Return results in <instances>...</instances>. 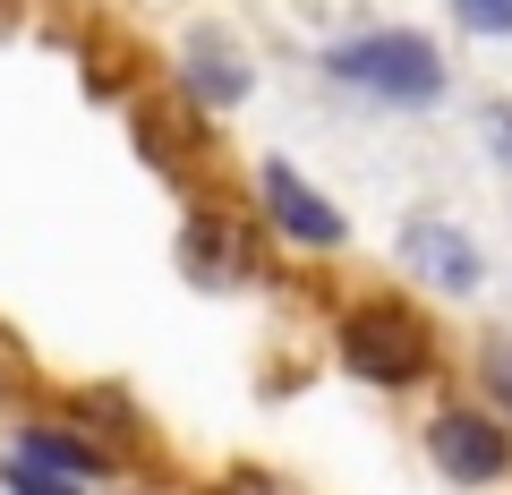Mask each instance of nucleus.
<instances>
[{
  "mask_svg": "<svg viewBox=\"0 0 512 495\" xmlns=\"http://www.w3.org/2000/svg\"><path fill=\"white\" fill-rule=\"evenodd\" d=\"M436 461L461 487H487V478H504V427L478 419V410H444L436 419Z\"/></svg>",
  "mask_w": 512,
  "mask_h": 495,
  "instance_id": "3",
  "label": "nucleus"
},
{
  "mask_svg": "<svg viewBox=\"0 0 512 495\" xmlns=\"http://www.w3.org/2000/svg\"><path fill=\"white\" fill-rule=\"evenodd\" d=\"M222 495H282V487H274V478H265V470H239V478H231V487H222Z\"/></svg>",
  "mask_w": 512,
  "mask_h": 495,
  "instance_id": "11",
  "label": "nucleus"
},
{
  "mask_svg": "<svg viewBox=\"0 0 512 495\" xmlns=\"http://www.w3.org/2000/svg\"><path fill=\"white\" fill-rule=\"evenodd\" d=\"M342 359L376 385H419L427 376V325L410 308H359L342 325Z\"/></svg>",
  "mask_w": 512,
  "mask_h": 495,
  "instance_id": "2",
  "label": "nucleus"
},
{
  "mask_svg": "<svg viewBox=\"0 0 512 495\" xmlns=\"http://www.w3.org/2000/svg\"><path fill=\"white\" fill-rule=\"evenodd\" d=\"M18 453H26V461H52L60 478H94V453H86L77 436H52V427H35V436H26Z\"/></svg>",
  "mask_w": 512,
  "mask_h": 495,
  "instance_id": "8",
  "label": "nucleus"
},
{
  "mask_svg": "<svg viewBox=\"0 0 512 495\" xmlns=\"http://www.w3.org/2000/svg\"><path fill=\"white\" fill-rule=\"evenodd\" d=\"M495 154L512 163V111H495Z\"/></svg>",
  "mask_w": 512,
  "mask_h": 495,
  "instance_id": "13",
  "label": "nucleus"
},
{
  "mask_svg": "<svg viewBox=\"0 0 512 495\" xmlns=\"http://www.w3.org/2000/svg\"><path fill=\"white\" fill-rule=\"evenodd\" d=\"M325 69L342 77V86L376 94V103H436L444 94V60H436L427 35H359V43H342Z\"/></svg>",
  "mask_w": 512,
  "mask_h": 495,
  "instance_id": "1",
  "label": "nucleus"
},
{
  "mask_svg": "<svg viewBox=\"0 0 512 495\" xmlns=\"http://www.w3.org/2000/svg\"><path fill=\"white\" fill-rule=\"evenodd\" d=\"M402 257L419 265L427 282H444V291H470V282H478V248H470L461 231H444V222H410Z\"/></svg>",
  "mask_w": 512,
  "mask_h": 495,
  "instance_id": "5",
  "label": "nucleus"
},
{
  "mask_svg": "<svg viewBox=\"0 0 512 495\" xmlns=\"http://www.w3.org/2000/svg\"><path fill=\"white\" fill-rule=\"evenodd\" d=\"M9 487H18V495H86V487H77V478H52V461H9Z\"/></svg>",
  "mask_w": 512,
  "mask_h": 495,
  "instance_id": "9",
  "label": "nucleus"
},
{
  "mask_svg": "<svg viewBox=\"0 0 512 495\" xmlns=\"http://www.w3.org/2000/svg\"><path fill=\"white\" fill-rule=\"evenodd\" d=\"M188 257H197V274H205V282L248 274V248H239V231H222V222H197V231H188Z\"/></svg>",
  "mask_w": 512,
  "mask_h": 495,
  "instance_id": "7",
  "label": "nucleus"
},
{
  "mask_svg": "<svg viewBox=\"0 0 512 495\" xmlns=\"http://www.w3.org/2000/svg\"><path fill=\"white\" fill-rule=\"evenodd\" d=\"M188 86H197L205 103H239V94H248V52H231L222 35H197L188 43Z\"/></svg>",
  "mask_w": 512,
  "mask_h": 495,
  "instance_id": "6",
  "label": "nucleus"
},
{
  "mask_svg": "<svg viewBox=\"0 0 512 495\" xmlns=\"http://www.w3.org/2000/svg\"><path fill=\"white\" fill-rule=\"evenodd\" d=\"M453 18L470 35H512V0H453Z\"/></svg>",
  "mask_w": 512,
  "mask_h": 495,
  "instance_id": "10",
  "label": "nucleus"
},
{
  "mask_svg": "<svg viewBox=\"0 0 512 495\" xmlns=\"http://www.w3.org/2000/svg\"><path fill=\"white\" fill-rule=\"evenodd\" d=\"M487 376H495V393L512 402V350H495V359H487Z\"/></svg>",
  "mask_w": 512,
  "mask_h": 495,
  "instance_id": "12",
  "label": "nucleus"
},
{
  "mask_svg": "<svg viewBox=\"0 0 512 495\" xmlns=\"http://www.w3.org/2000/svg\"><path fill=\"white\" fill-rule=\"evenodd\" d=\"M265 205H274V222L291 239H308V248H333V239H342V214H333L291 163H265Z\"/></svg>",
  "mask_w": 512,
  "mask_h": 495,
  "instance_id": "4",
  "label": "nucleus"
}]
</instances>
